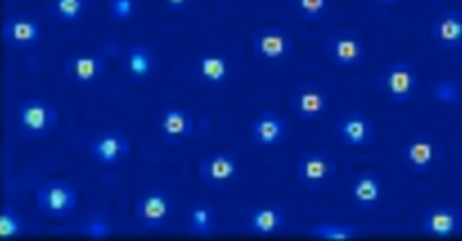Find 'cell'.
Segmentation results:
<instances>
[{
    "mask_svg": "<svg viewBox=\"0 0 462 241\" xmlns=\"http://www.w3.org/2000/svg\"><path fill=\"white\" fill-rule=\"evenodd\" d=\"M292 49V36L283 27L265 25L251 34L253 56L267 67L283 65L291 58Z\"/></svg>",
    "mask_w": 462,
    "mask_h": 241,
    "instance_id": "obj_1",
    "label": "cell"
},
{
    "mask_svg": "<svg viewBox=\"0 0 462 241\" xmlns=\"http://www.w3.org/2000/svg\"><path fill=\"white\" fill-rule=\"evenodd\" d=\"M18 131L25 138H43L58 124L56 106L42 97H27L18 106Z\"/></svg>",
    "mask_w": 462,
    "mask_h": 241,
    "instance_id": "obj_2",
    "label": "cell"
},
{
    "mask_svg": "<svg viewBox=\"0 0 462 241\" xmlns=\"http://www.w3.org/2000/svg\"><path fill=\"white\" fill-rule=\"evenodd\" d=\"M175 212V200L164 187H152L144 191L134 207V216L144 230H161L168 227Z\"/></svg>",
    "mask_w": 462,
    "mask_h": 241,
    "instance_id": "obj_3",
    "label": "cell"
},
{
    "mask_svg": "<svg viewBox=\"0 0 462 241\" xmlns=\"http://www.w3.org/2000/svg\"><path fill=\"white\" fill-rule=\"evenodd\" d=\"M417 88V70L408 61H392L379 72V90L393 104L410 103L415 97Z\"/></svg>",
    "mask_w": 462,
    "mask_h": 241,
    "instance_id": "obj_4",
    "label": "cell"
},
{
    "mask_svg": "<svg viewBox=\"0 0 462 241\" xmlns=\"http://www.w3.org/2000/svg\"><path fill=\"white\" fill-rule=\"evenodd\" d=\"M336 176V160L325 149H312L300 155L296 162V178L310 192L323 191Z\"/></svg>",
    "mask_w": 462,
    "mask_h": 241,
    "instance_id": "obj_5",
    "label": "cell"
},
{
    "mask_svg": "<svg viewBox=\"0 0 462 241\" xmlns=\"http://www.w3.org/2000/svg\"><path fill=\"white\" fill-rule=\"evenodd\" d=\"M36 207L49 218H67L78 207V191L67 180H47L34 194Z\"/></svg>",
    "mask_w": 462,
    "mask_h": 241,
    "instance_id": "obj_6",
    "label": "cell"
},
{
    "mask_svg": "<svg viewBox=\"0 0 462 241\" xmlns=\"http://www.w3.org/2000/svg\"><path fill=\"white\" fill-rule=\"evenodd\" d=\"M199 180L211 191H227L238 178V158L231 151H213L197 165Z\"/></svg>",
    "mask_w": 462,
    "mask_h": 241,
    "instance_id": "obj_7",
    "label": "cell"
},
{
    "mask_svg": "<svg viewBox=\"0 0 462 241\" xmlns=\"http://www.w3.org/2000/svg\"><path fill=\"white\" fill-rule=\"evenodd\" d=\"M291 108L303 122L319 120L328 110V92L318 81H301L291 94Z\"/></svg>",
    "mask_w": 462,
    "mask_h": 241,
    "instance_id": "obj_8",
    "label": "cell"
},
{
    "mask_svg": "<svg viewBox=\"0 0 462 241\" xmlns=\"http://www.w3.org/2000/svg\"><path fill=\"white\" fill-rule=\"evenodd\" d=\"M402 162L415 174L430 173L442 156L440 142L430 133H415L402 146Z\"/></svg>",
    "mask_w": 462,
    "mask_h": 241,
    "instance_id": "obj_9",
    "label": "cell"
},
{
    "mask_svg": "<svg viewBox=\"0 0 462 241\" xmlns=\"http://www.w3.org/2000/svg\"><path fill=\"white\" fill-rule=\"evenodd\" d=\"M323 54L336 67H357L365 61V43L354 31H337L325 40Z\"/></svg>",
    "mask_w": 462,
    "mask_h": 241,
    "instance_id": "obj_10",
    "label": "cell"
},
{
    "mask_svg": "<svg viewBox=\"0 0 462 241\" xmlns=\"http://www.w3.org/2000/svg\"><path fill=\"white\" fill-rule=\"evenodd\" d=\"M336 137L346 147H366L374 142L375 128L366 112L350 108L337 117Z\"/></svg>",
    "mask_w": 462,
    "mask_h": 241,
    "instance_id": "obj_11",
    "label": "cell"
},
{
    "mask_svg": "<svg viewBox=\"0 0 462 241\" xmlns=\"http://www.w3.org/2000/svg\"><path fill=\"white\" fill-rule=\"evenodd\" d=\"M88 153L99 165H117L130 155V138L125 131L108 128L90 138Z\"/></svg>",
    "mask_w": 462,
    "mask_h": 241,
    "instance_id": "obj_12",
    "label": "cell"
},
{
    "mask_svg": "<svg viewBox=\"0 0 462 241\" xmlns=\"http://www.w3.org/2000/svg\"><path fill=\"white\" fill-rule=\"evenodd\" d=\"M2 38L14 50L34 49L42 40L40 22L31 13H13L4 20Z\"/></svg>",
    "mask_w": 462,
    "mask_h": 241,
    "instance_id": "obj_13",
    "label": "cell"
},
{
    "mask_svg": "<svg viewBox=\"0 0 462 241\" xmlns=\"http://www.w3.org/2000/svg\"><path fill=\"white\" fill-rule=\"evenodd\" d=\"M159 138L168 146H180L193 137V115L180 106H168L155 119Z\"/></svg>",
    "mask_w": 462,
    "mask_h": 241,
    "instance_id": "obj_14",
    "label": "cell"
},
{
    "mask_svg": "<svg viewBox=\"0 0 462 241\" xmlns=\"http://www.w3.org/2000/svg\"><path fill=\"white\" fill-rule=\"evenodd\" d=\"M251 140L258 147L282 146L289 135L287 120L273 108L260 110L251 122Z\"/></svg>",
    "mask_w": 462,
    "mask_h": 241,
    "instance_id": "obj_15",
    "label": "cell"
},
{
    "mask_svg": "<svg viewBox=\"0 0 462 241\" xmlns=\"http://www.w3.org/2000/svg\"><path fill=\"white\" fill-rule=\"evenodd\" d=\"M420 230L437 239L453 237L462 232V212L453 205H431L422 212Z\"/></svg>",
    "mask_w": 462,
    "mask_h": 241,
    "instance_id": "obj_16",
    "label": "cell"
},
{
    "mask_svg": "<svg viewBox=\"0 0 462 241\" xmlns=\"http://www.w3.org/2000/svg\"><path fill=\"white\" fill-rule=\"evenodd\" d=\"M106 59L103 54H69L63 61V74L76 86H88L105 74Z\"/></svg>",
    "mask_w": 462,
    "mask_h": 241,
    "instance_id": "obj_17",
    "label": "cell"
},
{
    "mask_svg": "<svg viewBox=\"0 0 462 241\" xmlns=\"http://www.w3.org/2000/svg\"><path fill=\"white\" fill-rule=\"evenodd\" d=\"M431 40L444 50L462 49V11L442 9L431 22Z\"/></svg>",
    "mask_w": 462,
    "mask_h": 241,
    "instance_id": "obj_18",
    "label": "cell"
},
{
    "mask_svg": "<svg viewBox=\"0 0 462 241\" xmlns=\"http://www.w3.org/2000/svg\"><path fill=\"white\" fill-rule=\"evenodd\" d=\"M191 74L193 77L206 86H222L227 83L231 76V65L226 56L204 52L199 54L191 63Z\"/></svg>",
    "mask_w": 462,
    "mask_h": 241,
    "instance_id": "obj_19",
    "label": "cell"
},
{
    "mask_svg": "<svg viewBox=\"0 0 462 241\" xmlns=\"http://www.w3.org/2000/svg\"><path fill=\"white\" fill-rule=\"evenodd\" d=\"M157 68V59L152 49L144 43H134L125 50L123 70L126 77L137 85L146 83Z\"/></svg>",
    "mask_w": 462,
    "mask_h": 241,
    "instance_id": "obj_20",
    "label": "cell"
},
{
    "mask_svg": "<svg viewBox=\"0 0 462 241\" xmlns=\"http://www.w3.org/2000/svg\"><path fill=\"white\" fill-rule=\"evenodd\" d=\"M245 225L251 234L274 236L285 228V210L280 205L253 207L245 214Z\"/></svg>",
    "mask_w": 462,
    "mask_h": 241,
    "instance_id": "obj_21",
    "label": "cell"
},
{
    "mask_svg": "<svg viewBox=\"0 0 462 241\" xmlns=\"http://www.w3.org/2000/svg\"><path fill=\"white\" fill-rule=\"evenodd\" d=\"M383 196V182L374 171H359L350 183V198L359 210H372Z\"/></svg>",
    "mask_w": 462,
    "mask_h": 241,
    "instance_id": "obj_22",
    "label": "cell"
},
{
    "mask_svg": "<svg viewBox=\"0 0 462 241\" xmlns=\"http://www.w3.org/2000/svg\"><path fill=\"white\" fill-rule=\"evenodd\" d=\"M309 236L325 241H350L361 236V227L339 221H318L307 228Z\"/></svg>",
    "mask_w": 462,
    "mask_h": 241,
    "instance_id": "obj_23",
    "label": "cell"
},
{
    "mask_svg": "<svg viewBox=\"0 0 462 241\" xmlns=\"http://www.w3.org/2000/svg\"><path fill=\"white\" fill-rule=\"evenodd\" d=\"M188 228L197 237H209L215 234L217 221L211 205L197 201L188 210Z\"/></svg>",
    "mask_w": 462,
    "mask_h": 241,
    "instance_id": "obj_24",
    "label": "cell"
},
{
    "mask_svg": "<svg viewBox=\"0 0 462 241\" xmlns=\"http://www.w3.org/2000/svg\"><path fill=\"white\" fill-rule=\"evenodd\" d=\"M49 7L56 20L72 23L83 18L87 11V0H51Z\"/></svg>",
    "mask_w": 462,
    "mask_h": 241,
    "instance_id": "obj_25",
    "label": "cell"
},
{
    "mask_svg": "<svg viewBox=\"0 0 462 241\" xmlns=\"http://www.w3.org/2000/svg\"><path fill=\"white\" fill-rule=\"evenodd\" d=\"M25 232V223L20 212L5 203L0 210V237L2 239H14Z\"/></svg>",
    "mask_w": 462,
    "mask_h": 241,
    "instance_id": "obj_26",
    "label": "cell"
},
{
    "mask_svg": "<svg viewBox=\"0 0 462 241\" xmlns=\"http://www.w3.org/2000/svg\"><path fill=\"white\" fill-rule=\"evenodd\" d=\"M300 20L303 22H321L328 11V0H291Z\"/></svg>",
    "mask_w": 462,
    "mask_h": 241,
    "instance_id": "obj_27",
    "label": "cell"
},
{
    "mask_svg": "<svg viewBox=\"0 0 462 241\" xmlns=\"http://www.w3.org/2000/svg\"><path fill=\"white\" fill-rule=\"evenodd\" d=\"M81 232L90 239H108L114 236V227L106 216L90 214L81 223Z\"/></svg>",
    "mask_w": 462,
    "mask_h": 241,
    "instance_id": "obj_28",
    "label": "cell"
},
{
    "mask_svg": "<svg viewBox=\"0 0 462 241\" xmlns=\"http://www.w3.org/2000/svg\"><path fill=\"white\" fill-rule=\"evenodd\" d=\"M458 83L453 81V79H440L437 83L431 85V95L437 103H442V104H451V103H457L458 99Z\"/></svg>",
    "mask_w": 462,
    "mask_h": 241,
    "instance_id": "obj_29",
    "label": "cell"
},
{
    "mask_svg": "<svg viewBox=\"0 0 462 241\" xmlns=\"http://www.w3.org/2000/svg\"><path fill=\"white\" fill-rule=\"evenodd\" d=\"M137 2L135 0H108V16L117 23H126L135 14Z\"/></svg>",
    "mask_w": 462,
    "mask_h": 241,
    "instance_id": "obj_30",
    "label": "cell"
},
{
    "mask_svg": "<svg viewBox=\"0 0 462 241\" xmlns=\"http://www.w3.org/2000/svg\"><path fill=\"white\" fill-rule=\"evenodd\" d=\"M191 2H193V0H162L164 7H166L168 11H171V13H182V11H186V9L191 5Z\"/></svg>",
    "mask_w": 462,
    "mask_h": 241,
    "instance_id": "obj_31",
    "label": "cell"
},
{
    "mask_svg": "<svg viewBox=\"0 0 462 241\" xmlns=\"http://www.w3.org/2000/svg\"><path fill=\"white\" fill-rule=\"evenodd\" d=\"M377 4H383V5H395V4H399L401 0H375Z\"/></svg>",
    "mask_w": 462,
    "mask_h": 241,
    "instance_id": "obj_32",
    "label": "cell"
}]
</instances>
